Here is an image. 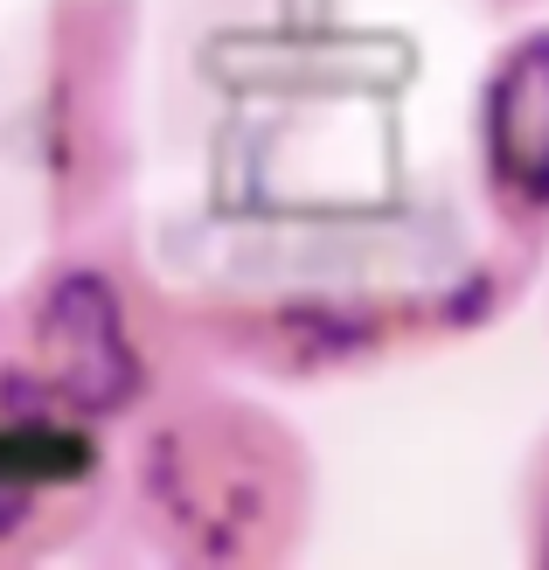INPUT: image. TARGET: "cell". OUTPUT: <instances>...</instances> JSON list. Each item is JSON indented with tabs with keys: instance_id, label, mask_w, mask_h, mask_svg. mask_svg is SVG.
<instances>
[{
	"instance_id": "1",
	"label": "cell",
	"mask_w": 549,
	"mask_h": 570,
	"mask_svg": "<svg viewBox=\"0 0 549 570\" xmlns=\"http://www.w3.org/2000/svg\"><path fill=\"white\" fill-rule=\"evenodd\" d=\"M313 473L300 439L244 396H182L139 439V508L195 563L285 557L306 529Z\"/></svg>"
},
{
	"instance_id": "2",
	"label": "cell",
	"mask_w": 549,
	"mask_h": 570,
	"mask_svg": "<svg viewBox=\"0 0 549 570\" xmlns=\"http://www.w3.org/2000/svg\"><path fill=\"white\" fill-rule=\"evenodd\" d=\"M21 376L36 383V396H56L49 411H77V417L119 411L139 390V355H133L126 313H119V299H111V285L98 272H63L36 299Z\"/></svg>"
},
{
	"instance_id": "3",
	"label": "cell",
	"mask_w": 549,
	"mask_h": 570,
	"mask_svg": "<svg viewBox=\"0 0 549 570\" xmlns=\"http://www.w3.org/2000/svg\"><path fill=\"white\" fill-rule=\"evenodd\" d=\"M480 188L508 230H549V28L480 83Z\"/></svg>"
},
{
	"instance_id": "4",
	"label": "cell",
	"mask_w": 549,
	"mask_h": 570,
	"mask_svg": "<svg viewBox=\"0 0 549 570\" xmlns=\"http://www.w3.org/2000/svg\"><path fill=\"white\" fill-rule=\"evenodd\" d=\"M522 508H529V557L549 563V439L536 445V466H529V494H522Z\"/></svg>"
},
{
	"instance_id": "5",
	"label": "cell",
	"mask_w": 549,
	"mask_h": 570,
	"mask_svg": "<svg viewBox=\"0 0 549 570\" xmlns=\"http://www.w3.org/2000/svg\"><path fill=\"white\" fill-rule=\"evenodd\" d=\"M467 8H480L487 21H522V14L542 8V0H467Z\"/></svg>"
}]
</instances>
